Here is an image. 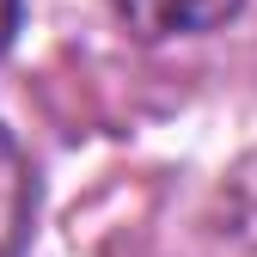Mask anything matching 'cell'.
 <instances>
[{"label": "cell", "mask_w": 257, "mask_h": 257, "mask_svg": "<svg viewBox=\"0 0 257 257\" xmlns=\"http://www.w3.org/2000/svg\"><path fill=\"white\" fill-rule=\"evenodd\" d=\"M110 7L141 43H166V37H202V31L227 25L245 0H110Z\"/></svg>", "instance_id": "1"}, {"label": "cell", "mask_w": 257, "mask_h": 257, "mask_svg": "<svg viewBox=\"0 0 257 257\" xmlns=\"http://www.w3.org/2000/svg\"><path fill=\"white\" fill-rule=\"evenodd\" d=\"M31 208H37V184H31V166L19 141L0 128V257H13L31 233Z\"/></svg>", "instance_id": "2"}, {"label": "cell", "mask_w": 257, "mask_h": 257, "mask_svg": "<svg viewBox=\"0 0 257 257\" xmlns=\"http://www.w3.org/2000/svg\"><path fill=\"white\" fill-rule=\"evenodd\" d=\"M233 227H239V239L257 245V159L233 178Z\"/></svg>", "instance_id": "3"}, {"label": "cell", "mask_w": 257, "mask_h": 257, "mask_svg": "<svg viewBox=\"0 0 257 257\" xmlns=\"http://www.w3.org/2000/svg\"><path fill=\"white\" fill-rule=\"evenodd\" d=\"M13 31H19V0H0V55H7Z\"/></svg>", "instance_id": "4"}]
</instances>
